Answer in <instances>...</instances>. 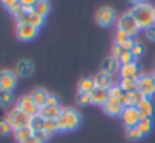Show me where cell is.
<instances>
[{"label": "cell", "instance_id": "277c9868", "mask_svg": "<svg viewBox=\"0 0 155 143\" xmlns=\"http://www.w3.org/2000/svg\"><path fill=\"white\" fill-rule=\"evenodd\" d=\"M117 29L125 31V32L132 38L134 35H137V34H138L140 26L137 25V22H135V18L132 17V14H131V12H125V14L119 18V22H117Z\"/></svg>", "mask_w": 155, "mask_h": 143}, {"label": "cell", "instance_id": "7a4b0ae2", "mask_svg": "<svg viewBox=\"0 0 155 143\" xmlns=\"http://www.w3.org/2000/svg\"><path fill=\"white\" fill-rule=\"evenodd\" d=\"M56 125H58V131L61 132L73 131L81 125V114L73 108H62V113L56 119Z\"/></svg>", "mask_w": 155, "mask_h": 143}, {"label": "cell", "instance_id": "6da1fadb", "mask_svg": "<svg viewBox=\"0 0 155 143\" xmlns=\"http://www.w3.org/2000/svg\"><path fill=\"white\" fill-rule=\"evenodd\" d=\"M129 12L135 18L140 29H147L152 25H155V8H152L149 3L140 2V3L134 5Z\"/></svg>", "mask_w": 155, "mask_h": 143}, {"label": "cell", "instance_id": "5b68a950", "mask_svg": "<svg viewBox=\"0 0 155 143\" xmlns=\"http://www.w3.org/2000/svg\"><path fill=\"white\" fill-rule=\"evenodd\" d=\"M17 108H18L20 111L26 113V114L31 116V117H35V116L40 114V107L34 102V99L31 98V95L21 96V98L18 99V102H17Z\"/></svg>", "mask_w": 155, "mask_h": 143}, {"label": "cell", "instance_id": "9c48e42d", "mask_svg": "<svg viewBox=\"0 0 155 143\" xmlns=\"http://www.w3.org/2000/svg\"><path fill=\"white\" fill-rule=\"evenodd\" d=\"M138 91L146 99H150L155 95V84H153L152 75H141L138 78Z\"/></svg>", "mask_w": 155, "mask_h": 143}, {"label": "cell", "instance_id": "4316f807", "mask_svg": "<svg viewBox=\"0 0 155 143\" xmlns=\"http://www.w3.org/2000/svg\"><path fill=\"white\" fill-rule=\"evenodd\" d=\"M125 91L122 90V87L117 84V85H113L111 88H110V98H113V99H117V101H120L122 104H123V99H125Z\"/></svg>", "mask_w": 155, "mask_h": 143}, {"label": "cell", "instance_id": "d590c367", "mask_svg": "<svg viewBox=\"0 0 155 143\" xmlns=\"http://www.w3.org/2000/svg\"><path fill=\"white\" fill-rule=\"evenodd\" d=\"M131 52H132L134 58L137 59V58H140V56H141V55L144 53V47H143V46H141L140 43H135V46L132 47V50H131Z\"/></svg>", "mask_w": 155, "mask_h": 143}, {"label": "cell", "instance_id": "3957f363", "mask_svg": "<svg viewBox=\"0 0 155 143\" xmlns=\"http://www.w3.org/2000/svg\"><path fill=\"white\" fill-rule=\"evenodd\" d=\"M31 119H32L31 116H28L26 113L20 111L17 107L14 110H11L8 113V116H6V120H8V123L11 125V128L14 131L15 129H20V128H25V126H29Z\"/></svg>", "mask_w": 155, "mask_h": 143}, {"label": "cell", "instance_id": "9a60e30c", "mask_svg": "<svg viewBox=\"0 0 155 143\" xmlns=\"http://www.w3.org/2000/svg\"><path fill=\"white\" fill-rule=\"evenodd\" d=\"M32 72H34V64L29 59H20L15 65V75L20 78H26L32 75Z\"/></svg>", "mask_w": 155, "mask_h": 143}, {"label": "cell", "instance_id": "f546056e", "mask_svg": "<svg viewBox=\"0 0 155 143\" xmlns=\"http://www.w3.org/2000/svg\"><path fill=\"white\" fill-rule=\"evenodd\" d=\"M126 138H129V140H140V138H143V134L138 131L137 126L126 128Z\"/></svg>", "mask_w": 155, "mask_h": 143}, {"label": "cell", "instance_id": "f1b7e54d", "mask_svg": "<svg viewBox=\"0 0 155 143\" xmlns=\"http://www.w3.org/2000/svg\"><path fill=\"white\" fill-rule=\"evenodd\" d=\"M134 61H135V58H134V55H132L131 50H123L122 55H120V58H119V62H120L122 65L131 64V62H134Z\"/></svg>", "mask_w": 155, "mask_h": 143}, {"label": "cell", "instance_id": "b9f144b4", "mask_svg": "<svg viewBox=\"0 0 155 143\" xmlns=\"http://www.w3.org/2000/svg\"><path fill=\"white\" fill-rule=\"evenodd\" d=\"M122 52H123V49H122L119 44H114V46H113V49H111V53H113V56H114V58H117V59L120 58Z\"/></svg>", "mask_w": 155, "mask_h": 143}, {"label": "cell", "instance_id": "836d02e7", "mask_svg": "<svg viewBox=\"0 0 155 143\" xmlns=\"http://www.w3.org/2000/svg\"><path fill=\"white\" fill-rule=\"evenodd\" d=\"M12 102V91H0V105H8Z\"/></svg>", "mask_w": 155, "mask_h": 143}, {"label": "cell", "instance_id": "ac0fdd59", "mask_svg": "<svg viewBox=\"0 0 155 143\" xmlns=\"http://www.w3.org/2000/svg\"><path fill=\"white\" fill-rule=\"evenodd\" d=\"M146 98L140 93V91H134V93H126L125 99H123V105L125 107H138Z\"/></svg>", "mask_w": 155, "mask_h": 143}, {"label": "cell", "instance_id": "ab89813d", "mask_svg": "<svg viewBox=\"0 0 155 143\" xmlns=\"http://www.w3.org/2000/svg\"><path fill=\"white\" fill-rule=\"evenodd\" d=\"M135 43H137V41H134L132 38H128L123 44H120V47H122L123 50H132V47L135 46Z\"/></svg>", "mask_w": 155, "mask_h": 143}, {"label": "cell", "instance_id": "e0dca14e", "mask_svg": "<svg viewBox=\"0 0 155 143\" xmlns=\"http://www.w3.org/2000/svg\"><path fill=\"white\" fill-rule=\"evenodd\" d=\"M94 84L97 88H105V90H110L114 84H113V78L107 73H104V72H101V73H97L94 78Z\"/></svg>", "mask_w": 155, "mask_h": 143}, {"label": "cell", "instance_id": "d6986e66", "mask_svg": "<svg viewBox=\"0 0 155 143\" xmlns=\"http://www.w3.org/2000/svg\"><path fill=\"white\" fill-rule=\"evenodd\" d=\"M137 108H138V113H140L141 119H144V117H150L152 119L153 111H155V107H153V104H152L150 99H144Z\"/></svg>", "mask_w": 155, "mask_h": 143}, {"label": "cell", "instance_id": "d6a6232c", "mask_svg": "<svg viewBox=\"0 0 155 143\" xmlns=\"http://www.w3.org/2000/svg\"><path fill=\"white\" fill-rule=\"evenodd\" d=\"M44 131L49 132L50 135H52L53 132H56V131H58L56 120H46V122H44Z\"/></svg>", "mask_w": 155, "mask_h": 143}, {"label": "cell", "instance_id": "484cf974", "mask_svg": "<svg viewBox=\"0 0 155 143\" xmlns=\"http://www.w3.org/2000/svg\"><path fill=\"white\" fill-rule=\"evenodd\" d=\"M34 11L46 18V15L50 12V3L46 2V0H40V2H35V8H34Z\"/></svg>", "mask_w": 155, "mask_h": 143}, {"label": "cell", "instance_id": "4dcf8cb0", "mask_svg": "<svg viewBox=\"0 0 155 143\" xmlns=\"http://www.w3.org/2000/svg\"><path fill=\"white\" fill-rule=\"evenodd\" d=\"M128 38H131V37H129L125 31L117 29V31H116V34H114V44H119V46H120V44H123Z\"/></svg>", "mask_w": 155, "mask_h": 143}, {"label": "cell", "instance_id": "74e56055", "mask_svg": "<svg viewBox=\"0 0 155 143\" xmlns=\"http://www.w3.org/2000/svg\"><path fill=\"white\" fill-rule=\"evenodd\" d=\"M21 8H23V11L31 12L35 8V2H34V0H21Z\"/></svg>", "mask_w": 155, "mask_h": 143}, {"label": "cell", "instance_id": "8992f818", "mask_svg": "<svg viewBox=\"0 0 155 143\" xmlns=\"http://www.w3.org/2000/svg\"><path fill=\"white\" fill-rule=\"evenodd\" d=\"M116 20H117V14L113 8L104 6L96 12V22H97V25H101L104 28H108V26L114 25Z\"/></svg>", "mask_w": 155, "mask_h": 143}, {"label": "cell", "instance_id": "30bf717a", "mask_svg": "<svg viewBox=\"0 0 155 143\" xmlns=\"http://www.w3.org/2000/svg\"><path fill=\"white\" fill-rule=\"evenodd\" d=\"M37 35H38V29L37 28H34V26H31L28 23L17 25V37H18V40H21V41H31Z\"/></svg>", "mask_w": 155, "mask_h": 143}, {"label": "cell", "instance_id": "7c38bea8", "mask_svg": "<svg viewBox=\"0 0 155 143\" xmlns=\"http://www.w3.org/2000/svg\"><path fill=\"white\" fill-rule=\"evenodd\" d=\"M102 108H104L105 114H108V116H120V114H122V111L125 110V105H123L120 101L110 98V99H108V102H107Z\"/></svg>", "mask_w": 155, "mask_h": 143}, {"label": "cell", "instance_id": "ffe728a7", "mask_svg": "<svg viewBox=\"0 0 155 143\" xmlns=\"http://www.w3.org/2000/svg\"><path fill=\"white\" fill-rule=\"evenodd\" d=\"M47 96H49V93H47L44 88H35V90H32V93H31V98L34 99V102H35L40 108H43V107L46 105Z\"/></svg>", "mask_w": 155, "mask_h": 143}, {"label": "cell", "instance_id": "5bb4252c", "mask_svg": "<svg viewBox=\"0 0 155 143\" xmlns=\"http://www.w3.org/2000/svg\"><path fill=\"white\" fill-rule=\"evenodd\" d=\"M90 98H91V104H94V105H105L107 102H108V99H110V90H105V88H94L93 91H91V95H90Z\"/></svg>", "mask_w": 155, "mask_h": 143}, {"label": "cell", "instance_id": "603a6c76", "mask_svg": "<svg viewBox=\"0 0 155 143\" xmlns=\"http://www.w3.org/2000/svg\"><path fill=\"white\" fill-rule=\"evenodd\" d=\"M32 135H34V129L31 126H25V128H20V129H15L14 131V137H15V140L18 143L25 141L26 138H29Z\"/></svg>", "mask_w": 155, "mask_h": 143}, {"label": "cell", "instance_id": "ee69618b", "mask_svg": "<svg viewBox=\"0 0 155 143\" xmlns=\"http://www.w3.org/2000/svg\"><path fill=\"white\" fill-rule=\"evenodd\" d=\"M152 79H153V84H155V72L152 73Z\"/></svg>", "mask_w": 155, "mask_h": 143}, {"label": "cell", "instance_id": "ba28073f", "mask_svg": "<svg viewBox=\"0 0 155 143\" xmlns=\"http://www.w3.org/2000/svg\"><path fill=\"white\" fill-rule=\"evenodd\" d=\"M17 87V75L12 70H0V91H12Z\"/></svg>", "mask_w": 155, "mask_h": 143}, {"label": "cell", "instance_id": "60d3db41", "mask_svg": "<svg viewBox=\"0 0 155 143\" xmlns=\"http://www.w3.org/2000/svg\"><path fill=\"white\" fill-rule=\"evenodd\" d=\"M146 38L150 41H155V25H152L150 28L146 29Z\"/></svg>", "mask_w": 155, "mask_h": 143}, {"label": "cell", "instance_id": "e575fe53", "mask_svg": "<svg viewBox=\"0 0 155 143\" xmlns=\"http://www.w3.org/2000/svg\"><path fill=\"white\" fill-rule=\"evenodd\" d=\"M11 125L8 123L6 119H0V135H6L11 132Z\"/></svg>", "mask_w": 155, "mask_h": 143}, {"label": "cell", "instance_id": "cb8c5ba5", "mask_svg": "<svg viewBox=\"0 0 155 143\" xmlns=\"http://www.w3.org/2000/svg\"><path fill=\"white\" fill-rule=\"evenodd\" d=\"M152 126H153V122H152L150 117H144V119H141V120L138 122V125H137V128H138V131L143 134V137L147 135V134L152 131Z\"/></svg>", "mask_w": 155, "mask_h": 143}, {"label": "cell", "instance_id": "1f68e13d", "mask_svg": "<svg viewBox=\"0 0 155 143\" xmlns=\"http://www.w3.org/2000/svg\"><path fill=\"white\" fill-rule=\"evenodd\" d=\"M76 102L79 105H88V104H91V98L87 93H78L76 95Z\"/></svg>", "mask_w": 155, "mask_h": 143}, {"label": "cell", "instance_id": "f35d334b", "mask_svg": "<svg viewBox=\"0 0 155 143\" xmlns=\"http://www.w3.org/2000/svg\"><path fill=\"white\" fill-rule=\"evenodd\" d=\"M46 105H47V107H56V105H59V99H58V96H55V95L49 93ZM46 105H44V107H46Z\"/></svg>", "mask_w": 155, "mask_h": 143}, {"label": "cell", "instance_id": "d4e9b609", "mask_svg": "<svg viewBox=\"0 0 155 143\" xmlns=\"http://www.w3.org/2000/svg\"><path fill=\"white\" fill-rule=\"evenodd\" d=\"M2 5H3L9 12H12L14 15L18 14V12L23 9V8H21V2H17V0H3Z\"/></svg>", "mask_w": 155, "mask_h": 143}, {"label": "cell", "instance_id": "7bdbcfd3", "mask_svg": "<svg viewBox=\"0 0 155 143\" xmlns=\"http://www.w3.org/2000/svg\"><path fill=\"white\" fill-rule=\"evenodd\" d=\"M21 143H41V141H40V140H38L35 135H32V137L26 138V140H25V141H21Z\"/></svg>", "mask_w": 155, "mask_h": 143}, {"label": "cell", "instance_id": "8d00e7d4", "mask_svg": "<svg viewBox=\"0 0 155 143\" xmlns=\"http://www.w3.org/2000/svg\"><path fill=\"white\" fill-rule=\"evenodd\" d=\"M34 135H35L41 143H46V141L50 138V134H49V132H46L44 129H43V131H35V132H34Z\"/></svg>", "mask_w": 155, "mask_h": 143}, {"label": "cell", "instance_id": "4fadbf2b", "mask_svg": "<svg viewBox=\"0 0 155 143\" xmlns=\"http://www.w3.org/2000/svg\"><path fill=\"white\" fill-rule=\"evenodd\" d=\"M119 70H120V62H119V59L114 58L113 55L107 56V58L102 61V72H104V73H107V75L111 76V75L117 73Z\"/></svg>", "mask_w": 155, "mask_h": 143}, {"label": "cell", "instance_id": "44dd1931", "mask_svg": "<svg viewBox=\"0 0 155 143\" xmlns=\"http://www.w3.org/2000/svg\"><path fill=\"white\" fill-rule=\"evenodd\" d=\"M96 88V84H94V79L93 78H82L78 84V93H87V95H91V91Z\"/></svg>", "mask_w": 155, "mask_h": 143}, {"label": "cell", "instance_id": "2e32d148", "mask_svg": "<svg viewBox=\"0 0 155 143\" xmlns=\"http://www.w3.org/2000/svg\"><path fill=\"white\" fill-rule=\"evenodd\" d=\"M61 113H62V108L59 105H56V107H47L46 105V107L40 108V114L38 116H41L44 120H56Z\"/></svg>", "mask_w": 155, "mask_h": 143}, {"label": "cell", "instance_id": "8fae6325", "mask_svg": "<svg viewBox=\"0 0 155 143\" xmlns=\"http://www.w3.org/2000/svg\"><path fill=\"white\" fill-rule=\"evenodd\" d=\"M120 76H122V79H138L140 78L138 64L134 61L131 64L120 65Z\"/></svg>", "mask_w": 155, "mask_h": 143}, {"label": "cell", "instance_id": "52a82bcc", "mask_svg": "<svg viewBox=\"0 0 155 143\" xmlns=\"http://www.w3.org/2000/svg\"><path fill=\"white\" fill-rule=\"evenodd\" d=\"M120 119L126 128H132V126L138 125V122L141 120V116H140L137 107H125V110L120 114Z\"/></svg>", "mask_w": 155, "mask_h": 143}, {"label": "cell", "instance_id": "83f0119b", "mask_svg": "<svg viewBox=\"0 0 155 143\" xmlns=\"http://www.w3.org/2000/svg\"><path fill=\"white\" fill-rule=\"evenodd\" d=\"M44 122H46V120H44L41 116H35V117L31 119L29 126L34 129V132H35V131H43V129H44Z\"/></svg>", "mask_w": 155, "mask_h": 143}, {"label": "cell", "instance_id": "7402d4cb", "mask_svg": "<svg viewBox=\"0 0 155 143\" xmlns=\"http://www.w3.org/2000/svg\"><path fill=\"white\" fill-rule=\"evenodd\" d=\"M122 90L125 93H134V91H138V79H120V84Z\"/></svg>", "mask_w": 155, "mask_h": 143}]
</instances>
